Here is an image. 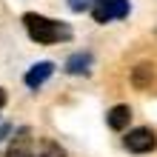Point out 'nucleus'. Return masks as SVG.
Returning a JSON list of instances; mask_svg holds the SVG:
<instances>
[{"instance_id": "1", "label": "nucleus", "mask_w": 157, "mask_h": 157, "mask_svg": "<svg viewBox=\"0 0 157 157\" xmlns=\"http://www.w3.org/2000/svg\"><path fill=\"white\" fill-rule=\"evenodd\" d=\"M23 23H26L29 37H32L34 43H43V46L71 37L69 26H63V23H57V20H49V17H43V14H34V12L23 14Z\"/></svg>"}, {"instance_id": "2", "label": "nucleus", "mask_w": 157, "mask_h": 157, "mask_svg": "<svg viewBox=\"0 0 157 157\" xmlns=\"http://www.w3.org/2000/svg\"><path fill=\"white\" fill-rule=\"evenodd\" d=\"M128 0H94L91 3V14L97 23H109L112 17H126L128 14Z\"/></svg>"}, {"instance_id": "3", "label": "nucleus", "mask_w": 157, "mask_h": 157, "mask_svg": "<svg viewBox=\"0 0 157 157\" xmlns=\"http://www.w3.org/2000/svg\"><path fill=\"white\" fill-rule=\"evenodd\" d=\"M126 149L134 151V154L154 151L157 149V137H154L151 128H134V132H128V137H126Z\"/></svg>"}, {"instance_id": "4", "label": "nucleus", "mask_w": 157, "mask_h": 157, "mask_svg": "<svg viewBox=\"0 0 157 157\" xmlns=\"http://www.w3.org/2000/svg\"><path fill=\"white\" fill-rule=\"evenodd\" d=\"M52 75H54V63L43 60V63H34V66L26 71V77H23V80H26V86H29V89H40Z\"/></svg>"}, {"instance_id": "5", "label": "nucleus", "mask_w": 157, "mask_h": 157, "mask_svg": "<svg viewBox=\"0 0 157 157\" xmlns=\"http://www.w3.org/2000/svg\"><path fill=\"white\" fill-rule=\"evenodd\" d=\"M128 120H132V109L128 106H114V109H109V114H106V123H109V128H114V132H123L128 126Z\"/></svg>"}, {"instance_id": "6", "label": "nucleus", "mask_w": 157, "mask_h": 157, "mask_svg": "<svg viewBox=\"0 0 157 157\" xmlns=\"http://www.w3.org/2000/svg\"><path fill=\"white\" fill-rule=\"evenodd\" d=\"M6 157H34V143H32V137L29 134H20V137H14L12 146H9V151Z\"/></svg>"}, {"instance_id": "7", "label": "nucleus", "mask_w": 157, "mask_h": 157, "mask_svg": "<svg viewBox=\"0 0 157 157\" xmlns=\"http://www.w3.org/2000/svg\"><path fill=\"white\" fill-rule=\"evenodd\" d=\"M91 66V54L89 52H77V54H71V57L66 60V71L69 75H86Z\"/></svg>"}, {"instance_id": "8", "label": "nucleus", "mask_w": 157, "mask_h": 157, "mask_svg": "<svg viewBox=\"0 0 157 157\" xmlns=\"http://www.w3.org/2000/svg\"><path fill=\"white\" fill-rule=\"evenodd\" d=\"M132 83H134V86H149V83H151V66H137L134 69V75H132Z\"/></svg>"}, {"instance_id": "9", "label": "nucleus", "mask_w": 157, "mask_h": 157, "mask_svg": "<svg viewBox=\"0 0 157 157\" xmlns=\"http://www.w3.org/2000/svg\"><path fill=\"white\" fill-rule=\"evenodd\" d=\"M91 3L94 0H69V9L71 12H86V9H91Z\"/></svg>"}, {"instance_id": "10", "label": "nucleus", "mask_w": 157, "mask_h": 157, "mask_svg": "<svg viewBox=\"0 0 157 157\" xmlns=\"http://www.w3.org/2000/svg\"><path fill=\"white\" fill-rule=\"evenodd\" d=\"M3 103H6V91L0 89V109H3Z\"/></svg>"}, {"instance_id": "11", "label": "nucleus", "mask_w": 157, "mask_h": 157, "mask_svg": "<svg viewBox=\"0 0 157 157\" xmlns=\"http://www.w3.org/2000/svg\"><path fill=\"white\" fill-rule=\"evenodd\" d=\"M43 157H46V154H43Z\"/></svg>"}]
</instances>
